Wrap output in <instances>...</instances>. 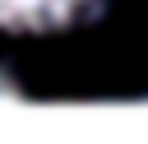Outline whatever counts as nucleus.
<instances>
[{"instance_id": "f257e3e1", "label": "nucleus", "mask_w": 148, "mask_h": 144, "mask_svg": "<svg viewBox=\"0 0 148 144\" xmlns=\"http://www.w3.org/2000/svg\"><path fill=\"white\" fill-rule=\"evenodd\" d=\"M106 0H0V33H65L74 23H88Z\"/></svg>"}, {"instance_id": "f03ea898", "label": "nucleus", "mask_w": 148, "mask_h": 144, "mask_svg": "<svg viewBox=\"0 0 148 144\" xmlns=\"http://www.w3.org/2000/svg\"><path fill=\"white\" fill-rule=\"evenodd\" d=\"M5 93H9V84H5V74H0V98H5Z\"/></svg>"}]
</instances>
